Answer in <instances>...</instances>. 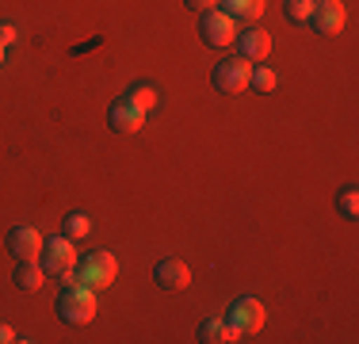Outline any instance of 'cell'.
Here are the masks:
<instances>
[{
	"label": "cell",
	"mask_w": 359,
	"mask_h": 344,
	"mask_svg": "<svg viewBox=\"0 0 359 344\" xmlns=\"http://www.w3.org/2000/svg\"><path fill=\"white\" fill-rule=\"evenodd\" d=\"M199 340L203 344H229V340H237V333L229 329L226 317H207V322L199 325Z\"/></svg>",
	"instance_id": "cell-14"
},
{
	"label": "cell",
	"mask_w": 359,
	"mask_h": 344,
	"mask_svg": "<svg viewBox=\"0 0 359 344\" xmlns=\"http://www.w3.org/2000/svg\"><path fill=\"white\" fill-rule=\"evenodd\" d=\"M12 279H15V287H20V291H39L42 283H46V272H42L39 260H20Z\"/></svg>",
	"instance_id": "cell-13"
},
{
	"label": "cell",
	"mask_w": 359,
	"mask_h": 344,
	"mask_svg": "<svg viewBox=\"0 0 359 344\" xmlns=\"http://www.w3.org/2000/svg\"><path fill=\"white\" fill-rule=\"evenodd\" d=\"M313 12V0H283V15L290 23H310Z\"/></svg>",
	"instance_id": "cell-17"
},
{
	"label": "cell",
	"mask_w": 359,
	"mask_h": 344,
	"mask_svg": "<svg viewBox=\"0 0 359 344\" xmlns=\"http://www.w3.org/2000/svg\"><path fill=\"white\" fill-rule=\"evenodd\" d=\"M8 42H15V27L12 23H0V46H8Z\"/></svg>",
	"instance_id": "cell-21"
},
{
	"label": "cell",
	"mask_w": 359,
	"mask_h": 344,
	"mask_svg": "<svg viewBox=\"0 0 359 344\" xmlns=\"http://www.w3.org/2000/svg\"><path fill=\"white\" fill-rule=\"evenodd\" d=\"M199 34L207 46H229L237 39V20H229L222 8H210V12H199Z\"/></svg>",
	"instance_id": "cell-6"
},
{
	"label": "cell",
	"mask_w": 359,
	"mask_h": 344,
	"mask_svg": "<svg viewBox=\"0 0 359 344\" xmlns=\"http://www.w3.org/2000/svg\"><path fill=\"white\" fill-rule=\"evenodd\" d=\"M337 206H340V214H344V218H355V214H359V192H355V187H344V192H340V199H337Z\"/></svg>",
	"instance_id": "cell-18"
},
{
	"label": "cell",
	"mask_w": 359,
	"mask_h": 344,
	"mask_svg": "<svg viewBox=\"0 0 359 344\" xmlns=\"http://www.w3.org/2000/svg\"><path fill=\"white\" fill-rule=\"evenodd\" d=\"M12 340H15L12 325H0V344H12Z\"/></svg>",
	"instance_id": "cell-22"
},
{
	"label": "cell",
	"mask_w": 359,
	"mask_h": 344,
	"mask_svg": "<svg viewBox=\"0 0 359 344\" xmlns=\"http://www.w3.org/2000/svg\"><path fill=\"white\" fill-rule=\"evenodd\" d=\"M237 46H241V58L245 62H264V58L271 54V39H268V31H241L237 34Z\"/></svg>",
	"instance_id": "cell-11"
},
{
	"label": "cell",
	"mask_w": 359,
	"mask_h": 344,
	"mask_svg": "<svg viewBox=\"0 0 359 344\" xmlns=\"http://www.w3.org/2000/svg\"><path fill=\"white\" fill-rule=\"evenodd\" d=\"M126 100H130L134 107H142V111H153L157 107V88H153V84H134V88L126 92Z\"/></svg>",
	"instance_id": "cell-16"
},
{
	"label": "cell",
	"mask_w": 359,
	"mask_h": 344,
	"mask_svg": "<svg viewBox=\"0 0 359 344\" xmlns=\"http://www.w3.org/2000/svg\"><path fill=\"white\" fill-rule=\"evenodd\" d=\"M187 8H195V12H210V8H218V0H184Z\"/></svg>",
	"instance_id": "cell-20"
},
{
	"label": "cell",
	"mask_w": 359,
	"mask_h": 344,
	"mask_svg": "<svg viewBox=\"0 0 359 344\" xmlns=\"http://www.w3.org/2000/svg\"><path fill=\"white\" fill-rule=\"evenodd\" d=\"M153 279H157V287H165V291H184L187 283H191V268L172 256V260H161L157 268H153Z\"/></svg>",
	"instance_id": "cell-10"
},
{
	"label": "cell",
	"mask_w": 359,
	"mask_h": 344,
	"mask_svg": "<svg viewBox=\"0 0 359 344\" xmlns=\"http://www.w3.org/2000/svg\"><path fill=\"white\" fill-rule=\"evenodd\" d=\"M54 310L65 325H88L96 317V291L81 287V283H65V291L57 295Z\"/></svg>",
	"instance_id": "cell-2"
},
{
	"label": "cell",
	"mask_w": 359,
	"mask_h": 344,
	"mask_svg": "<svg viewBox=\"0 0 359 344\" xmlns=\"http://www.w3.org/2000/svg\"><path fill=\"white\" fill-rule=\"evenodd\" d=\"M88 234V214H81V211H73L69 218H65V237H84Z\"/></svg>",
	"instance_id": "cell-19"
},
{
	"label": "cell",
	"mask_w": 359,
	"mask_h": 344,
	"mask_svg": "<svg viewBox=\"0 0 359 344\" xmlns=\"http://www.w3.org/2000/svg\"><path fill=\"white\" fill-rule=\"evenodd\" d=\"M310 27L318 34H340L344 31V4L340 0H313Z\"/></svg>",
	"instance_id": "cell-8"
},
{
	"label": "cell",
	"mask_w": 359,
	"mask_h": 344,
	"mask_svg": "<svg viewBox=\"0 0 359 344\" xmlns=\"http://www.w3.org/2000/svg\"><path fill=\"white\" fill-rule=\"evenodd\" d=\"M226 322H229V329H233L237 337H252V333H260L264 329V306H260V298H252V295L237 298V303L229 306Z\"/></svg>",
	"instance_id": "cell-4"
},
{
	"label": "cell",
	"mask_w": 359,
	"mask_h": 344,
	"mask_svg": "<svg viewBox=\"0 0 359 344\" xmlns=\"http://www.w3.org/2000/svg\"><path fill=\"white\" fill-rule=\"evenodd\" d=\"M276 69H268V65H252V77H249V88L252 92H260V96H268L271 88H276Z\"/></svg>",
	"instance_id": "cell-15"
},
{
	"label": "cell",
	"mask_w": 359,
	"mask_h": 344,
	"mask_svg": "<svg viewBox=\"0 0 359 344\" xmlns=\"http://www.w3.org/2000/svg\"><path fill=\"white\" fill-rule=\"evenodd\" d=\"M249 77H252V62H245V58H226V62L215 65L210 81H215L218 92H226V96H237V92L249 88Z\"/></svg>",
	"instance_id": "cell-3"
},
{
	"label": "cell",
	"mask_w": 359,
	"mask_h": 344,
	"mask_svg": "<svg viewBox=\"0 0 359 344\" xmlns=\"http://www.w3.org/2000/svg\"><path fill=\"white\" fill-rule=\"evenodd\" d=\"M107 123H111V131H115V134H134V131H142L145 111H142V107H134V103L123 96V100H115V103H111Z\"/></svg>",
	"instance_id": "cell-9"
},
{
	"label": "cell",
	"mask_w": 359,
	"mask_h": 344,
	"mask_svg": "<svg viewBox=\"0 0 359 344\" xmlns=\"http://www.w3.org/2000/svg\"><path fill=\"white\" fill-rule=\"evenodd\" d=\"M39 264H42V272H46V275H65L76 264L73 237H50V241H42Z\"/></svg>",
	"instance_id": "cell-5"
},
{
	"label": "cell",
	"mask_w": 359,
	"mask_h": 344,
	"mask_svg": "<svg viewBox=\"0 0 359 344\" xmlns=\"http://www.w3.org/2000/svg\"><path fill=\"white\" fill-rule=\"evenodd\" d=\"M0 62H4V46H0Z\"/></svg>",
	"instance_id": "cell-23"
},
{
	"label": "cell",
	"mask_w": 359,
	"mask_h": 344,
	"mask_svg": "<svg viewBox=\"0 0 359 344\" xmlns=\"http://www.w3.org/2000/svg\"><path fill=\"white\" fill-rule=\"evenodd\" d=\"M8 253L15 256V260H39L42 253V234L35 226H12L8 230Z\"/></svg>",
	"instance_id": "cell-7"
},
{
	"label": "cell",
	"mask_w": 359,
	"mask_h": 344,
	"mask_svg": "<svg viewBox=\"0 0 359 344\" xmlns=\"http://www.w3.org/2000/svg\"><path fill=\"white\" fill-rule=\"evenodd\" d=\"M218 8L229 20H241V23H256L264 15V0H218Z\"/></svg>",
	"instance_id": "cell-12"
},
{
	"label": "cell",
	"mask_w": 359,
	"mask_h": 344,
	"mask_svg": "<svg viewBox=\"0 0 359 344\" xmlns=\"http://www.w3.org/2000/svg\"><path fill=\"white\" fill-rule=\"evenodd\" d=\"M115 275H118V260H115V256H111L107 249H92V253L84 256L81 264H73V268L65 272L62 279L100 291V287H111V279H115Z\"/></svg>",
	"instance_id": "cell-1"
}]
</instances>
